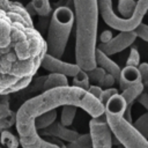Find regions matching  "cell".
<instances>
[{
	"instance_id": "6da1fadb",
	"label": "cell",
	"mask_w": 148,
	"mask_h": 148,
	"mask_svg": "<svg viewBox=\"0 0 148 148\" xmlns=\"http://www.w3.org/2000/svg\"><path fill=\"white\" fill-rule=\"evenodd\" d=\"M47 52L46 42L35 28L25 7L12 1L0 8V94L27 88Z\"/></svg>"
},
{
	"instance_id": "7a4b0ae2",
	"label": "cell",
	"mask_w": 148,
	"mask_h": 148,
	"mask_svg": "<svg viewBox=\"0 0 148 148\" xmlns=\"http://www.w3.org/2000/svg\"><path fill=\"white\" fill-rule=\"evenodd\" d=\"M66 104L81 108L91 118L99 117L104 113L102 102L88 90L74 86L44 90L42 94L25 101L16 111L15 126L21 146L23 148H60L58 145L42 138L36 130L35 120L39 114Z\"/></svg>"
},
{
	"instance_id": "3957f363",
	"label": "cell",
	"mask_w": 148,
	"mask_h": 148,
	"mask_svg": "<svg viewBox=\"0 0 148 148\" xmlns=\"http://www.w3.org/2000/svg\"><path fill=\"white\" fill-rule=\"evenodd\" d=\"M75 24V61L84 71L92 69L96 64L98 0H73Z\"/></svg>"
},
{
	"instance_id": "277c9868",
	"label": "cell",
	"mask_w": 148,
	"mask_h": 148,
	"mask_svg": "<svg viewBox=\"0 0 148 148\" xmlns=\"http://www.w3.org/2000/svg\"><path fill=\"white\" fill-rule=\"evenodd\" d=\"M104 113L113 136L125 148H148V138L125 118L126 102L120 92L111 96L104 104Z\"/></svg>"
},
{
	"instance_id": "5b68a950",
	"label": "cell",
	"mask_w": 148,
	"mask_h": 148,
	"mask_svg": "<svg viewBox=\"0 0 148 148\" xmlns=\"http://www.w3.org/2000/svg\"><path fill=\"white\" fill-rule=\"evenodd\" d=\"M69 2L71 0L67 1V5ZM67 5L58 6L53 10L45 38L47 53L57 58H61L64 56L74 27V10Z\"/></svg>"
},
{
	"instance_id": "8992f818",
	"label": "cell",
	"mask_w": 148,
	"mask_h": 148,
	"mask_svg": "<svg viewBox=\"0 0 148 148\" xmlns=\"http://www.w3.org/2000/svg\"><path fill=\"white\" fill-rule=\"evenodd\" d=\"M118 83L120 87V95L124 97L127 105L125 111V118L132 123L131 108L133 105V102L139 97L145 88L139 68L134 66H125L121 69Z\"/></svg>"
},
{
	"instance_id": "52a82bcc",
	"label": "cell",
	"mask_w": 148,
	"mask_h": 148,
	"mask_svg": "<svg viewBox=\"0 0 148 148\" xmlns=\"http://www.w3.org/2000/svg\"><path fill=\"white\" fill-rule=\"evenodd\" d=\"M89 132L92 138V148H112L113 134L109 127L105 113L91 118L89 121Z\"/></svg>"
},
{
	"instance_id": "ba28073f",
	"label": "cell",
	"mask_w": 148,
	"mask_h": 148,
	"mask_svg": "<svg viewBox=\"0 0 148 148\" xmlns=\"http://www.w3.org/2000/svg\"><path fill=\"white\" fill-rule=\"evenodd\" d=\"M136 34L134 30L132 31H119V34L116 37H112L111 40L108 43H99L97 47L103 51L108 56H112L116 53H119L131 46L134 40L136 39Z\"/></svg>"
},
{
	"instance_id": "9c48e42d",
	"label": "cell",
	"mask_w": 148,
	"mask_h": 148,
	"mask_svg": "<svg viewBox=\"0 0 148 148\" xmlns=\"http://www.w3.org/2000/svg\"><path fill=\"white\" fill-rule=\"evenodd\" d=\"M45 71L50 72V73H59V74H64L66 76H75L79 71L81 69V67L75 62V64H71V62H66L62 61L60 58H57L50 53H45L43 60H42V66Z\"/></svg>"
},
{
	"instance_id": "30bf717a",
	"label": "cell",
	"mask_w": 148,
	"mask_h": 148,
	"mask_svg": "<svg viewBox=\"0 0 148 148\" xmlns=\"http://www.w3.org/2000/svg\"><path fill=\"white\" fill-rule=\"evenodd\" d=\"M39 134L42 136H51V138H58L60 140H64L66 142H72L74 141L80 134L74 131V130H69L68 126L62 125L61 123H57L54 121L52 125H50L49 127L39 131Z\"/></svg>"
},
{
	"instance_id": "8fae6325",
	"label": "cell",
	"mask_w": 148,
	"mask_h": 148,
	"mask_svg": "<svg viewBox=\"0 0 148 148\" xmlns=\"http://www.w3.org/2000/svg\"><path fill=\"white\" fill-rule=\"evenodd\" d=\"M96 64H97V66H101L102 68H104L106 73L113 75L116 81L119 82L120 73H121L120 67L118 66L117 62H114L112 59H110L109 56L105 54L103 51H101L98 47L96 50Z\"/></svg>"
},
{
	"instance_id": "7c38bea8",
	"label": "cell",
	"mask_w": 148,
	"mask_h": 148,
	"mask_svg": "<svg viewBox=\"0 0 148 148\" xmlns=\"http://www.w3.org/2000/svg\"><path fill=\"white\" fill-rule=\"evenodd\" d=\"M68 86L67 76L59 73H50L47 76H45L44 83H43V91L58 88V87H65Z\"/></svg>"
},
{
	"instance_id": "4fadbf2b",
	"label": "cell",
	"mask_w": 148,
	"mask_h": 148,
	"mask_svg": "<svg viewBox=\"0 0 148 148\" xmlns=\"http://www.w3.org/2000/svg\"><path fill=\"white\" fill-rule=\"evenodd\" d=\"M57 119V111L56 109L53 110H49L42 114H39L36 120H35V126H36V130L39 132L46 127H49L50 125H52Z\"/></svg>"
},
{
	"instance_id": "5bb4252c",
	"label": "cell",
	"mask_w": 148,
	"mask_h": 148,
	"mask_svg": "<svg viewBox=\"0 0 148 148\" xmlns=\"http://www.w3.org/2000/svg\"><path fill=\"white\" fill-rule=\"evenodd\" d=\"M76 109L77 106L73 104H66L62 105L61 116H60V123L65 126H71L73 124V120L76 116Z\"/></svg>"
},
{
	"instance_id": "9a60e30c",
	"label": "cell",
	"mask_w": 148,
	"mask_h": 148,
	"mask_svg": "<svg viewBox=\"0 0 148 148\" xmlns=\"http://www.w3.org/2000/svg\"><path fill=\"white\" fill-rule=\"evenodd\" d=\"M67 148H92V138L90 132L86 134H80L74 141L68 142Z\"/></svg>"
},
{
	"instance_id": "2e32d148",
	"label": "cell",
	"mask_w": 148,
	"mask_h": 148,
	"mask_svg": "<svg viewBox=\"0 0 148 148\" xmlns=\"http://www.w3.org/2000/svg\"><path fill=\"white\" fill-rule=\"evenodd\" d=\"M0 142L2 143V146H5L6 148H17L20 143V139L16 138L12 132H9L8 130H2L0 131Z\"/></svg>"
},
{
	"instance_id": "e0dca14e",
	"label": "cell",
	"mask_w": 148,
	"mask_h": 148,
	"mask_svg": "<svg viewBox=\"0 0 148 148\" xmlns=\"http://www.w3.org/2000/svg\"><path fill=\"white\" fill-rule=\"evenodd\" d=\"M32 7L36 12V14H38L39 16H49L51 14V5H50V0H31Z\"/></svg>"
},
{
	"instance_id": "ac0fdd59",
	"label": "cell",
	"mask_w": 148,
	"mask_h": 148,
	"mask_svg": "<svg viewBox=\"0 0 148 148\" xmlns=\"http://www.w3.org/2000/svg\"><path fill=\"white\" fill-rule=\"evenodd\" d=\"M73 86L74 87H77V88H81V89H84V90H88L89 87H90V80H89V76H88V73L87 71L84 69H80L79 73L73 76Z\"/></svg>"
},
{
	"instance_id": "d6986e66",
	"label": "cell",
	"mask_w": 148,
	"mask_h": 148,
	"mask_svg": "<svg viewBox=\"0 0 148 148\" xmlns=\"http://www.w3.org/2000/svg\"><path fill=\"white\" fill-rule=\"evenodd\" d=\"M88 73V76H89V80L94 83H97L99 86L103 84V81L105 79V75H106V72L104 68H102L101 66H96L95 68L92 69H89L87 71Z\"/></svg>"
},
{
	"instance_id": "ffe728a7",
	"label": "cell",
	"mask_w": 148,
	"mask_h": 148,
	"mask_svg": "<svg viewBox=\"0 0 148 148\" xmlns=\"http://www.w3.org/2000/svg\"><path fill=\"white\" fill-rule=\"evenodd\" d=\"M134 127L146 138H148V112L143 113L135 121H134Z\"/></svg>"
},
{
	"instance_id": "44dd1931",
	"label": "cell",
	"mask_w": 148,
	"mask_h": 148,
	"mask_svg": "<svg viewBox=\"0 0 148 148\" xmlns=\"http://www.w3.org/2000/svg\"><path fill=\"white\" fill-rule=\"evenodd\" d=\"M139 65H140V54H139V51L135 47H132L131 51H130V54H128V58L126 60V65L125 66H134V67H138Z\"/></svg>"
},
{
	"instance_id": "7402d4cb",
	"label": "cell",
	"mask_w": 148,
	"mask_h": 148,
	"mask_svg": "<svg viewBox=\"0 0 148 148\" xmlns=\"http://www.w3.org/2000/svg\"><path fill=\"white\" fill-rule=\"evenodd\" d=\"M16 123V112L7 116V117H0V131L8 130Z\"/></svg>"
},
{
	"instance_id": "603a6c76",
	"label": "cell",
	"mask_w": 148,
	"mask_h": 148,
	"mask_svg": "<svg viewBox=\"0 0 148 148\" xmlns=\"http://www.w3.org/2000/svg\"><path fill=\"white\" fill-rule=\"evenodd\" d=\"M135 34L138 37H140L141 39H143L145 42H148V24L145 23H140L136 28H135Z\"/></svg>"
},
{
	"instance_id": "cb8c5ba5",
	"label": "cell",
	"mask_w": 148,
	"mask_h": 148,
	"mask_svg": "<svg viewBox=\"0 0 148 148\" xmlns=\"http://www.w3.org/2000/svg\"><path fill=\"white\" fill-rule=\"evenodd\" d=\"M138 68H139V72L141 74L145 88H148V62H140Z\"/></svg>"
},
{
	"instance_id": "d4e9b609",
	"label": "cell",
	"mask_w": 148,
	"mask_h": 148,
	"mask_svg": "<svg viewBox=\"0 0 148 148\" xmlns=\"http://www.w3.org/2000/svg\"><path fill=\"white\" fill-rule=\"evenodd\" d=\"M14 113L10 108H9V103H2L0 102V117H7L9 114Z\"/></svg>"
},
{
	"instance_id": "484cf974",
	"label": "cell",
	"mask_w": 148,
	"mask_h": 148,
	"mask_svg": "<svg viewBox=\"0 0 148 148\" xmlns=\"http://www.w3.org/2000/svg\"><path fill=\"white\" fill-rule=\"evenodd\" d=\"M88 91L92 95V96H95L96 98H101V95H102V92H103V89L99 87V86H97V84H94V86H90L89 87V89H88Z\"/></svg>"
},
{
	"instance_id": "4316f807",
	"label": "cell",
	"mask_w": 148,
	"mask_h": 148,
	"mask_svg": "<svg viewBox=\"0 0 148 148\" xmlns=\"http://www.w3.org/2000/svg\"><path fill=\"white\" fill-rule=\"evenodd\" d=\"M114 82H116V79H114V76L113 75H111V74H109V73H106V75H105V79H104V81H103V87H105V89L106 88H111L113 84H114Z\"/></svg>"
},
{
	"instance_id": "83f0119b",
	"label": "cell",
	"mask_w": 148,
	"mask_h": 148,
	"mask_svg": "<svg viewBox=\"0 0 148 148\" xmlns=\"http://www.w3.org/2000/svg\"><path fill=\"white\" fill-rule=\"evenodd\" d=\"M136 99H138V102H139L141 105H143V106L147 109V111H148V94L145 92V91H142V92L139 95V97H138Z\"/></svg>"
},
{
	"instance_id": "f1b7e54d",
	"label": "cell",
	"mask_w": 148,
	"mask_h": 148,
	"mask_svg": "<svg viewBox=\"0 0 148 148\" xmlns=\"http://www.w3.org/2000/svg\"><path fill=\"white\" fill-rule=\"evenodd\" d=\"M112 37L113 36H112V32L110 30H104L99 36V40H101V43H108L109 40L112 39Z\"/></svg>"
},
{
	"instance_id": "f546056e",
	"label": "cell",
	"mask_w": 148,
	"mask_h": 148,
	"mask_svg": "<svg viewBox=\"0 0 148 148\" xmlns=\"http://www.w3.org/2000/svg\"><path fill=\"white\" fill-rule=\"evenodd\" d=\"M117 148H125V147H124V146H123V145H119V146H118V147H117Z\"/></svg>"
},
{
	"instance_id": "4dcf8cb0",
	"label": "cell",
	"mask_w": 148,
	"mask_h": 148,
	"mask_svg": "<svg viewBox=\"0 0 148 148\" xmlns=\"http://www.w3.org/2000/svg\"><path fill=\"white\" fill-rule=\"evenodd\" d=\"M0 148H2V147H0Z\"/></svg>"
}]
</instances>
